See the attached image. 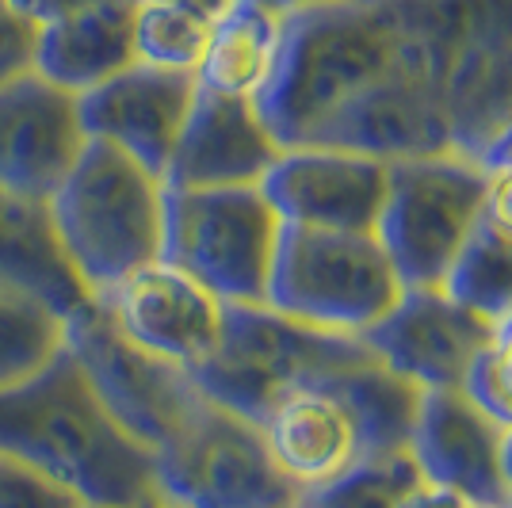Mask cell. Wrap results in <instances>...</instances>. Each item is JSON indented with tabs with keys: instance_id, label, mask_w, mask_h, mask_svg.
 Here are the masks:
<instances>
[{
	"instance_id": "obj_1",
	"label": "cell",
	"mask_w": 512,
	"mask_h": 508,
	"mask_svg": "<svg viewBox=\"0 0 512 508\" xmlns=\"http://www.w3.org/2000/svg\"><path fill=\"white\" fill-rule=\"evenodd\" d=\"M0 451L54 474L88 508L157 497L153 455L115 424L69 348L35 379L0 390Z\"/></svg>"
},
{
	"instance_id": "obj_2",
	"label": "cell",
	"mask_w": 512,
	"mask_h": 508,
	"mask_svg": "<svg viewBox=\"0 0 512 508\" xmlns=\"http://www.w3.org/2000/svg\"><path fill=\"white\" fill-rule=\"evenodd\" d=\"M272 81L256 111L279 149L310 146L325 119L386 77L406 46L394 0H325L283 16Z\"/></svg>"
},
{
	"instance_id": "obj_3",
	"label": "cell",
	"mask_w": 512,
	"mask_h": 508,
	"mask_svg": "<svg viewBox=\"0 0 512 508\" xmlns=\"http://www.w3.org/2000/svg\"><path fill=\"white\" fill-rule=\"evenodd\" d=\"M421 390L375 356L287 390L260 421L276 466L299 489L329 482L360 459L409 451Z\"/></svg>"
},
{
	"instance_id": "obj_4",
	"label": "cell",
	"mask_w": 512,
	"mask_h": 508,
	"mask_svg": "<svg viewBox=\"0 0 512 508\" xmlns=\"http://www.w3.org/2000/svg\"><path fill=\"white\" fill-rule=\"evenodd\" d=\"M440 96L451 149L482 157L512 127V0H394Z\"/></svg>"
},
{
	"instance_id": "obj_5",
	"label": "cell",
	"mask_w": 512,
	"mask_h": 508,
	"mask_svg": "<svg viewBox=\"0 0 512 508\" xmlns=\"http://www.w3.org/2000/svg\"><path fill=\"white\" fill-rule=\"evenodd\" d=\"M50 214L92 295L161 260L165 184L123 149L88 138L77 165L50 199Z\"/></svg>"
},
{
	"instance_id": "obj_6",
	"label": "cell",
	"mask_w": 512,
	"mask_h": 508,
	"mask_svg": "<svg viewBox=\"0 0 512 508\" xmlns=\"http://www.w3.org/2000/svg\"><path fill=\"white\" fill-rule=\"evenodd\" d=\"M360 337L325 333L287 318L268 302L222 306V337L203 363H195L192 382L203 398L260 424L264 413L302 382L367 360Z\"/></svg>"
},
{
	"instance_id": "obj_7",
	"label": "cell",
	"mask_w": 512,
	"mask_h": 508,
	"mask_svg": "<svg viewBox=\"0 0 512 508\" xmlns=\"http://www.w3.org/2000/svg\"><path fill=\"white\" fill-rule=\"evenodd\" d=\"M402 291L375 233L283 226L264 302L302 325L360 337Z\"/></svg>"
},
{
	"instance_id": "obj_8",
	"label": "cell",
	"mask_w": 512,
	"mask_h": 508,
	"mask_svg": "<svg viewBox=\"0 0 512 508\" xmlns=\"http://www.w3.org/2000/svg\"><path fill=\"white\" fill-rule=\"evenodd\" d=\"M279 230L283 222L260 184L165 188L161 260L203 283L222 306H253L268 295Z\"/></svg>"
},
{
	"instance_id": "obj_9",
	"label": "cell",
	"mask_w": 512,
	"mask_h": 508,
	"mask_svg": "<svg viewBox=\"0 0 512 508\" xmlns=\"http://www.w3.org/2000/svg\"><path fill=\"white\" fill-rule=\"evenodd\" d=\"M482 191V165L455 149L390 161L375 237L402 287H444L482 218Z\"/></svg>"
},
{
	"instance_id": "obj_10",
	"label": "cell",
	"mask_w": 512,
	"mask_h": 508,
	"mask_svg": "<svg viewBox=\"0 0 512 508\" xmlns=\"http://www.w3.org/2000/svg\"><path fill=\"white\" fill-rule=\"evenodd\" d=\"M153 493L165 508H295L302 489L276 466L260 424L203 398L153 451Z\"/></svg>"
},
{
	"instance_id": "obj_11",
	"label": "cell",
	"mask_w": 512,
	"mask_h": 508,
	"mask_svg": "<svg viewBox=\"0 0 512 508\" xmlns=\"http://www.w3.org/2000/svg\"><path fill=\"white\" fill-rule=\"evenodd\" d=\"M65 348L81 363L115 424L150 455L169 444L195 413V405L203 402V390L192 382V375L130 344L104 314L96 295L65 318Z\"/></svg>"
},
{
	"instance_id": "obj_12",
	"label": "cell",
	"mask_w": 512,
	"mask_h": 508,
	"mask_svg": "<svg viewBox=\"0 0 512 508\" xmlns=\"http://www.w3.org/2000/svg\"><path fill=\"white\" fill-rule=\"evenodd\" d=\"M402 31H406V46H402L398 65L386 77L360 88L352 100H344L325 119V127L310 138V146L352 149V153L375 157L386 165L406 161V157L448 153L451 130L440 96L428 81V69L421 62V50L413 43L406 20H402Z\"/></svg>"
},
{
	"instance_id": "obj_13",
	"label": "cell",
	"mask_w": 512,
	"mask_h": 508,
	"mask_svg": "<svg viewBox=\"0 0 512 508\" xmlns=\"http://www.w3.org/2000/svg\"><path fill=\"white\" fill-rule=\"evenodd\" d=\"M497 325L459 306L444 287H406L360 340L417 390H459L470 363L490 348Z\"/></svg>"
},
{
	"instance_id": "obj_14",
	"label": "cell",
	"mask_w": 512,
	"mask_h": 508,
	"mask_svg": "<svg viewBox=\"0 0 512 508\" xmlns=\"http://www.w3.org/2000/svg\"><path fill=\"white\" fill-rule=\"evenodd\" d=\"M386 161L352 149L291 146L279 149L264 172L260 191L276 207L283 226L375 233L386 199Z\"/></svg>"
},
{
	"instance_id": "obj_15",
	"label": "cell",
	"mask_w": 512,
	"mask_h": 508,
	"mask_svg": "<svg viewBox=\"0 0 512 508\" xmlns=\"http://www.w3.org/2000/svg\"><path fill=\"white\" fill-rule=\"evenodd\" d=\"M96 302L130 344L184 371L207 360L222 337V302L165 260L130 272Z\"/></svg>"
},
{
	"instance_id": "obj_16",
	"label": "cell",
	"mask_w": 512,
	"mask_h": 508,
	"mask_svg": "<svg viewBox=\"0 0 512 508\" xmlns=\"http://www.w3.org/2000/svg\"><path fill=\"white\" fill-rule=\"evenodd\" d=\"M192 73H172L134 62L104 85L77 96L85 138L123 149L153 176H165L176 138L195 104Z\"/></svg>"
},
{
	"instance_id": "obj_17",
	"label": "cell",
	"mask_w": 512,
	"mask_h": 508,
	"mask_svg": "<svg viewBox=\"0 0 512 508\" xmlns=\"http://www.w3.org/2000/svg\"><path fill=\"white\" fill-rule=\"evenodd\" d=\"M77 96L23 73L0 85V188L50 199L85 149Z\"/></svg>"
},
{
	"instance_id": "obj_18",
	"label": "cell",
	"mask_w": 512,
	"mask_h": 508,
	"mask_svg": "<svg viewBox=\"0 0 512 508\" xmlns=\"http://www.w3.org/2000/svg\"><path fill=\"white\" fill-rule=\"evenodd\" d=\"M276 157L279 142L268 134L253 100L199 88L161 184L176 191L245 188L260 184Z\"/></svg>"
},
{
	"instance_id": "obj_19",
	"label": "cell",
	"mask_w": 512,
	"mask_h": 508,
	"mask_svg": "<svg viewBox=\"0 0 512 508\" xmlns=\"http://www.w3.org/2000/svg\"><path fill=\"white\" fill-rule=\"evenodd\" d=\"M501 424L486 417L463 390H421L409 459L432 486L455 489L467 501L512 505L501 482Z\"/></svg>"
},
{
	"instance_id": "obj_20",
	"label": "cell",
	"mask_w": 512,
	"mask_h": 508,
	"mask_svg": "<svg viewBox=\"0 0 512 508\" xmlns=\"http://www.w3.org/2000/svg\"><path fill=\"white\" fill-rule=\"evenodd\" d=\"M0 291L35 298L54 314H77L92 291L77 276L46 199L0 188Z\"/></svg>"
},
{
	"instance_id": "obj_21",
	"label": "cell",
	"mask_w": 512,
	"mask_h": 508,
	"mask_svg": "<svg viewBox=\"0 0 512 508\" xmlns=\"http://www.w3.org/2000/svg\"><path fill=\"white\" fill-rule=\"evenodd\" d=\"M134 8L138 0H96L81 12L39 27L35 73L73 96L104 85L134 65Z\"/></svg>"
},
{
	"instance_id": "obj_22",
	"label": "cell",
	"mask_w": 512,
	"mask_h": 508,
	"mask_svg": "<svg viewBox=\"0 0 512 508\" xmlns=\"http://www.w3.org/2000/svg\"><path fill=\"white\" fill-rule=\"evenodd\" d=\"M279 16L237 0L234 8L211 27L207 54L195 69V85L218 92V96H237L253 100L272 81V69L279 58Z\"/></svg>"
},
{
	"instance_id": "obj_23",
	"label": "cell",
	"mask_w": 512,
	"mask_h": 508,
	"mask_svg": "<svg viewBox=\"0 0 512 508\" xmlns=\"http://www.w3.org/2000/svg\"><path fill=\"white\" fill-rule=\"evenodd\" d=\"M448 291L459 306L474 310L478 318L501 325L505 318H512V237L501 230L486 226L478 218V226L470 230V237L463 241V249L451 264Z\"/></svg>"
},
{
	"instance_id": "obj_24",
	"label": "cell",
	"mask_w": 512,
	"mask_h": 508,
	"mask_svg": "<svg viewBox=\"0 0 512 508\" xmlns=\"http://www.w3.org/2000/svg\"><path fill=\"white\" fill-rule=\"evenodd\" d=\"M65 352V318L35 298L0 291V390L35 379Z\"/></svg>"
},
{
	"instance_id": "obj_25",
	"label": "cell",
	"mask_w": 512,
	"mask_h": 508,
	"mask_svg": "<svg viewBox=\"0 0 512 508\" xmlns=\"http://www.w3.org/2000/svg\"><path fill=\"white\" fill-rule=\"evenodd\" d=\"M417 482L421 470L409 459V451L375 455L333 474L329 482L302 489L295 508H398Z\"/></svg>"
},
{
	"instance_id": "obj_26",
	"label": "cell",
	"mask_w": 512,
	"mask_h": 508,
	"mask_svg": "<svg viewBox=\"0 0 512 508\" xmlns=\"http://www.w3.org/2000/svg\"><path fill=\"white\" fill-rule=\"evenodd\" d=\"M214 23L199 20L192 12L165 4V0H138L134 8V58L142 65L192 73L207 54Z\"/></svg>"
},
{
	"instance_id": "obj_27",
	"label": "cell",
	"mask_w": 512,
	"mask_h": 508,
	"mask_svg": "<svg viewBox=\"0 0 512 508\" xmlns=\"http://www.w3.org/2000/svg\"><path fill=\"white\" fill-rule=\"evenodd\" d=\"M459 390L501 428H512V318L497 325L490 348L470 363Z\"/></svg>"
},
{
	"instance_id": "obj_28",
	"label": "cell",
	"mask_w": 512,
	"mask_h": 508,
	"mask_svg": "<svg viewBox=\"0 0 512 508\" xmlns=\"http://www.w3.org/2000/svg\"><path fill=\"white\" fill-rule=\"evenodd\" d=\"M0 508H88L77 489L0 451Z\"/></svg>"
},
{
	"instance_id": "obj_29",
	"label": "cell",
	"mask_w": 512,
	"mask_h": 508,
	"mask_svg": "<svg viewBox=\"0 0 512 508\" xmlns=\"http://www.w3.org/2000/svg\"><path fill=\"white\" fill-rule=\"evenodd\" d=\"M39 23H31L12 0H0V85L35 73Z\"/></svg>"
},
{
	"instance_id": "obj_30",
	"label": "cell",
	"mask_w": 512,
	"mask_h": 508,
	"mask_svg": "<svg viewBox=\"0 0 512 508\" xmlns=\"http://www.w3.org/2000/svg\"><path fill=\"white\" fill-rule=\"evenodd\" d=\"M478 165L486 172L482 222L512 237V157H486Z\"/></svg>"
},
{
	"instance_id": "obj_31",
	"label": "cell",
	"mask_w": 512,
	"mask_h": 508,
	"mask_svg": "<svg viewBox=\"0 0 512 508\" xmlns=\"http://www.w3.org/2000/svg\"><path fill=\"white\" fill-rule=\"evenodd\" d=\"M16 8H20L23 16L31 23H39V27H46V23L54 20H65V16H73V12H81V8H88V4H96V0H12Z\"/></svg>"
},
{
	"instance_id": "obj_32",
	"label": "cell",
	"mask_w": 512,
	"mask_h": 508,
	"mask_svg": "<svg viewBox=\"0 0 512 508\" xmlns=\"http://www.w3.org/2000/svg\"><path fill=\"white\" fill-rule=\"evenodd\" d=\"M398 508H467V497H459L455 489L432 486V482L421 478V482L402 497V505Z\"/></svg>"
},
{
	"instance_id": "obj_33",
	"label": "cell",
	"mask_w": 512,
	"mask_h": 508,
	"mask_svg": "<svg viewBox=\"0 0 512 508\" xmlns=\"http://www.w3.org/2000/svg\"><path fill=\"white\" fill-rule=\"evenodd\" d=\"M165 4H176V8H184V12H192L199 20L207 23H218L230 8H234L237 0H165Z\"/></svg>"
},
{
	"instance_id": "obj_34",
	"label": "cell",
	"mask_w": 512,
	"mask_h": 508,
	"mask_svg": "<svg viewBox=\"0 0 512 508\" xmlns=\"http://www.w3.org/2000/svg\"><path fill=\"white\" fill-rule=\"evenodd\" d=\"M245 4H256V8H264V12H272V16H291V12H299V8H310V4H325V0H245Z\"/></svg>"
},
{
	"instance_id": "obj_35",
	"label": "cell",
	"mask_w": 512,
	"mask_h": 508,
	"mask_svg": "<svg viewBox=\"0 0 512 508\" xmlns=\"http://www.w3.org/2000/svg\"><path fill=\"white\" fill-rule=\"evenodd\" d=\"M497 463H501V482L512 497V428H501V451H497Z\"/></svg>"
},
{
	"instance_id": "obj_36",
	"label": "cell",
	"mask_w": 512,
	"mask_h": 508,
	"mask_svg": "<svg viewBox=\"0 0 512 508\" xmlns=\"http://www.w3.org/2000/svg\"><path fill=\"white\" fill-rule=\"evenodd\" d=\"M486 157H512V127H505L497 138H493L490 146H486V153L478 157V161H486Z\"/></svg>"
},
{
	"instance_id": "obj_37",
	"label": "cell",
	"mask_w": 512,
	"mask_h": 508,
	"mask_svg": "<svg viewBox=\"0 0 512 508\" xmlns=\"http://www.w3.org/2000/svg\"><path fill=\"white\" fill-rule=\"evenodd\" d=\"M467 508H512V505H486V501H467Z\"/></svg>"
},
{
	"instance_id": "obj_38",
	"label": "cell",
	"mask_w": 512,
	"mask_h": 508,
	"mask_svg": "<svg viewBox=\"0 0 512 508\" xmlns=\"http://www.w3.org/2000/svg\"><path fill=\"white\" fill-rule=\"evenodd\" d=\"M130 508H165V505H161L157 497H150V501H142V505H130Z\"/></svg>"
}]
</instances>
